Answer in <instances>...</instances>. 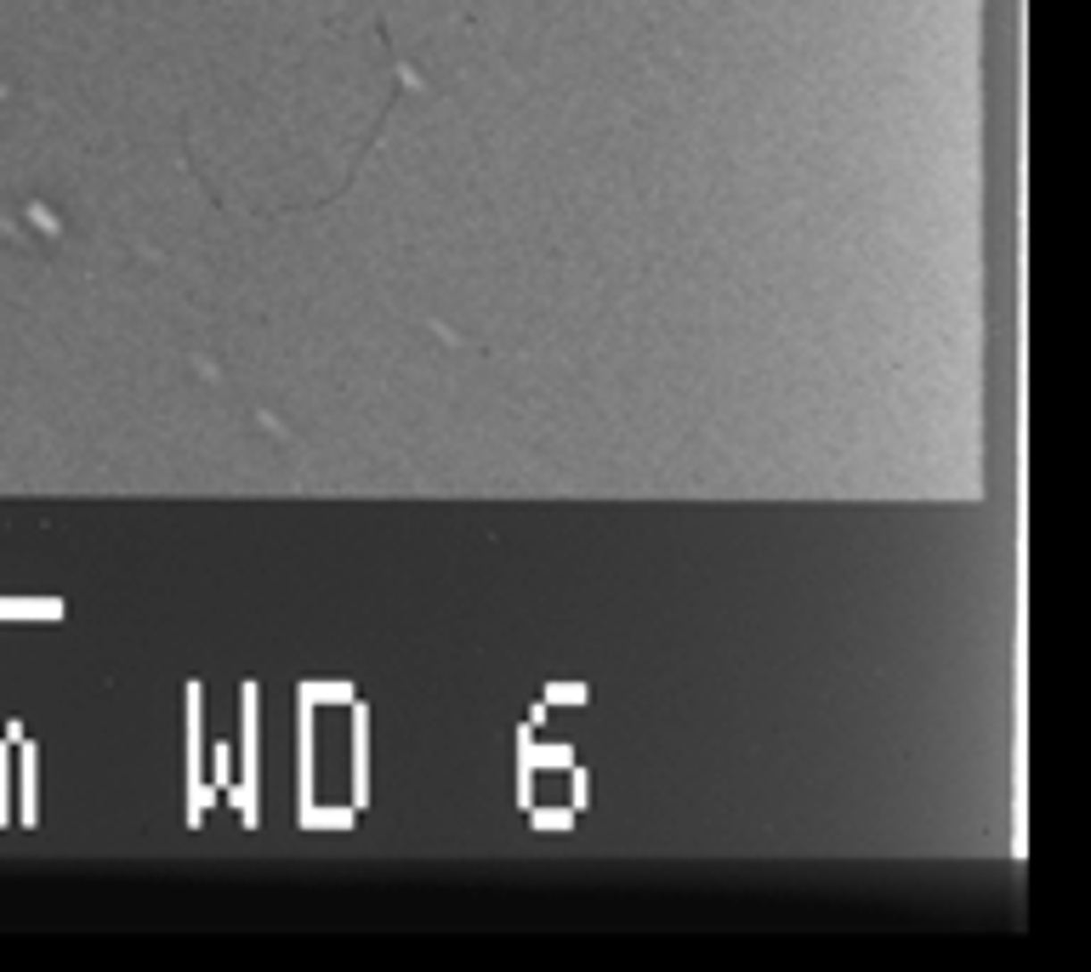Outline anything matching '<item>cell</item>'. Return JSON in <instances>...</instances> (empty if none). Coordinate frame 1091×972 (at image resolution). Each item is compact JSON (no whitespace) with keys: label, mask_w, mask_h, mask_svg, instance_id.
Instances as JSON below:
<instances>
[{"label":"cell","mask_w":1091,"mask_h":972,"mask_svg":"<svg viewBox=\"0 0 1091 972\" xmlns=\"http://www.w3.org/2000/svg\"><path fill=\"white\" fill-rule=\"evenodd\" d=\"M228 768H233V756H228V745H216V785L228 791Z\"/></svg>","instance_id":"obj_7"},{"label":"cell","mask_w":1091,"mask_h":972,"mask_svg":"<svg viewBox=\"0 0 1091 972\" xmlns=\"http://www.w3.org/2000/svg\"><path fill=\"white\" fill-rule=\"evenodd\" d=\"M529 756H535V768H574V745H535L529 739Z\"/></svg>","instance_id":"obj_4"},{"label":"cell","mask_w":1091,"mask_h":972,"mask_svg":"<svg viewBox=\"0 0 1091 972\" xmlns=\"http://www.w3.org/2000/svg\"><path fill=\"white\" fill-rule=\"evenodd\" d=\"M370 802V711L353 700V808Z\"/></svg>","instance_id":"obj_1"},{"label":"cell","mask_w":1091,"mask_h":972,"mask_svg":"<svg viewBox=\"0 0 1091 972\" xmlns=\"http://www.w3.org/2000/svg\"><path fill=\"white\" fill-rule=\"evenodd\" d=\"M535 825H540V830H569V825H574V808H535Z\"/></svg>","instance_id":"obj_6"},{"label":"cell","mask_w":1091,"mask_h":972,"mask_svg":"<svg viewBox=\"0 0 1091 972\" xmlns=\"http://www.w3.org/2000/svg\"><path fill=\"white\" fill-rule=\"evenodd\" d=\"M540 700H546V705H580V700H591V688H586V683H546Z\"/></svg>","instance_id":"obj_5"},{"label":"cell","mask_w":1091,"mask_h":972,"mask_svg":"<svg viewBox=\"0 0 1091 972\" xmlns=\"http://www.w3.org/2000/svg\"><path fill=\"white\" fill-rule=\"evenodd\" d=\"M302 825H319V830H347V825H353V808H302Z\"/></svg>","instance_id":"obj_3"},{"label":"cell","mask_w":1091,"mask_h":972,"mask_svg":"<svg viewBox=\"0 0 1091 972\" xmlns=\"http://www.w3.org/2000/svg\"><path fill=\"white\" fill-rule=\"evenodd\" d=\"M302 700H307V705H319V700H324V705H353V688H347V683H307Z\"/></svg>","instance_id":"obj_2"}]
</instances>
